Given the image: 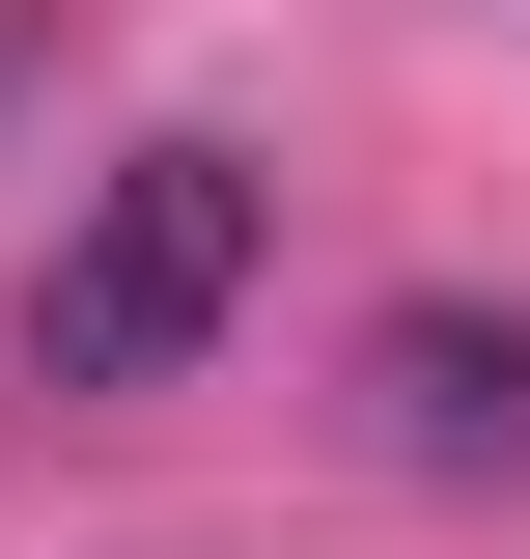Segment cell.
<instances>
[{
	"instance_id": "2",
	"label": "cell",
	"mask_w": 530,
	"mask_h": 559,
	"mask_svg": "<svg viewBox=\"0 0 530 559\" xmlns=\"http://www.w3.org/2000/svg\"><path fill=\"white\" fill-rule=\"evenodd\" d=\"M363 419H392V476H530V308H392Z\"/></svg>"
},
{
	"instance_id": "3",
	"label": "cell",
	"mask_w": 530,
	"mask_h": 559,
	"mask_svg": "<svg viewBox=\"0 0 530 559\" xmlns=\"http://www.w3.org/2000/svg\"><path fill=\"white\" fill-rule=\"evenodd\" d=\"M0 57H28V28H0Z\"/></svg>"
},
{
	"instance_id": "1",
	"label": "cell",
	"mask_w": 530,
	"mask_h": 559,
	"mask_svg": "<svg viewBox=\"0 0 530 559\" xmlns=\"http://www.w3.org/2000/svg\"><path fill=\"white\" fill-rule=\"evenodd\" d=\"M279 197H252V140H140L112 197L57 224V280H28V392H168V364L252 308Z\"/></svg>"
}]
</instances>
